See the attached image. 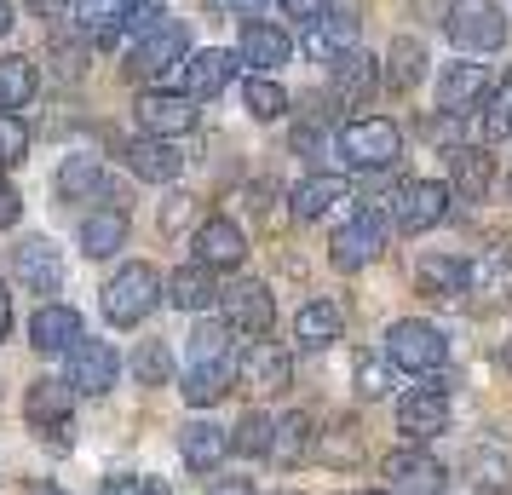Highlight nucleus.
Returning a JSON list of instances; mask_svg holds the SVG:
<instances>
[{"instance_id": "nucleus-3", "label": "nucleus", "mask_w": 512, "mask_h": 495, "mask_svg": "<svg viewBox=\"0 0 512 495\" xmlns=\"http://www.w3.org/2000/svg\"><path fill=\"white\" fill-rule=\"evenodd\" d=\"M443 29H449V41L455 52H495L507 47V12L495 6V0H449V12H443Z\"/></svg>"}, {"instance_id": "nucleus-52", "label": "nucleus", "mask_w": 512, "mask_h": 495, "mask_svg": "<svg viewBox=\"0 0 512 495\" xmlns=\"http://www.w3.org/2000/svg\"><path fill=\"white\" fill-rule=\"evenodd\" d=\"M231 6H242V12H254V6H259V0H231Z\"/></svg>"}, {"instance_id": "nucleus-26", "label": "nucleus", "mask_w": 512, "mask_h": 495, "mask_svg": "<svg viewBox=\"0 0 512 495\" xmlns=\"http://www.w3.org/2000/svg\"><path fill=\"white\" fill-rule=\"evenodd\" d=\"M127 6H133V0H70L75 29H81L87 41H98V47H110L121 29H127Z\"/></svg>"}, {"instance_id": "nucleus-15", "label": "nucleus", "mask_w": 512, "mask_h": 495, "mask_svg": "<svg viewBox=\"0 0 512 495\" xmlns=\"http://www.w3.org/2000/svg\"><path fill=\"white\" fill-rule=\"evenodd\" d=\"M185 98H213V93H225L231 87V75H236V52H225V47H202V52H190L185 64Z\"/></svg>"}, {"instance_id": "nucleus-32", "label": "nucleus", "mask_w": 512, "mask_h": 495, "mask_svg": "<svg viewBox=\"0 0 512 495\" xmlns=\"http://www.w3.org/2000/svg\"><path fill=\"white\" fill-rule=\"evenodd\" d=\"M294 334H300V346H334V340L346 334V317H340L334 300H311V306H300V317H294Z\"/></svg>"}, {"instance_id": "nucleus-13", "label": "nucleus", "mask_w": 512, "mask_h": 495, "mask_svg": "<svg viewBox=\"0 0 512 495\" xmlns=\"http://www.w3.org/2000/svg\"><path fill=\"white\" fill-rule=\"evenodd\" d=\"M219 300H225V323L242 329V334H265L277 323V300H271V288L259 283V277H242V283L225 288Z\"/></svg>"}, {"instance_id": "nucleus-35", "label": "nucleus", "mask_w": 512, "mask_h": 495, "mask_svg": "<svg viewBox=\"0 0 512 495\" xmlns=\"http://www.w3.org/2000/svg\"><path fill=\"white\" fill-rule=\"evenodd\" d=\"M242 110H248L254 121H277L282 110H288L282 81H271V75H248V81H242Z\"/></svg>"}, {"instance_id": "nucleus-53", "label": "nucleus", "mask_w": 512, "mask_h": 495, "mask_svg": "<svg viewBox=\"0 0 512 495\" xmlns=\"http://www.w3.org/2000/svg\"><path fill=\"white\" fill-rule=\"evenodd\" d=\"M501 363H507V369H512V346H507V352H501Z\"/></svg>"}, {"instance_id": "nucleus-36", "label": "nucleus", "mask_w": 512, "mask_h": 495, "mask_svg": "<svg viewBox=\"0 0 512 495\" xmlns=\"http://www.w3.org/2000/svg\"><path fill=\"white\" fill-rule=\"evenodd\" d=\"M271 438H277V421H271L265 409H248V415L231 426V444L242 449V455H271Z\"/></svg>"}, {"instance_id": "nucleus-20", "label": "nucleus", "mask_w": 512, "mask_h": 495, "mask_svg": "<svg viewBox=\"0 0 512 495\" xmlns=\"http://www.w3.org/2000/svg\"><path fill=\"white\" fill-rule=\"evenodd\" d=\"M236 52H242V64H254V70L265 75V70H277V64H288L294 41H288L277 24H265V18H248V24H242V35H236Z\"/></svg>"}, {"instance_id": "nucleus-39", "label": "nucleus", "mask_w": 512, "mask_h": 495, "mask_svg": "<svg viewBox=\"0 0 512 495\" xmlns=\"http://www.w3.org/2000/svg\"><path fill=\"white\" fill-rule=\"evenodd\" d=\"M29 156V127L12 110H0V167H18Z\"/></svg>"}, {"instance_id": "nucleus-34", "label": "nucleus", "mask_w": 512, "mask_h": 495, "mask_svg": "<svg viewBox=\"0 0 512 495\" xmlns=\"http://www.w3.org/2000/svg\"><path fill=\"white\" fill-rule=\"evenodd\" d=\"M374 87H380V64H374V58L346 52V58L334 64V93H340V98H351V104H357V98H369Z\"/></svg>"}, {"instance_id": "nucleus-23", "label": "nucleus", "mask_w": 512, "mask_h": 495, "mask_svg": "<svg viewBox=\"0 0 512 495\" xmlns=\"http://www.w3.org/2000/svg\"><path fill=\"white\" fill-rule=\"evenodd\" d=\"M185 58H190L185 29L162 24L156 35H144V41H139V52H133V70H139V75H167V70H179Z\"/></svg>"}, {"instance_id": "nucleus-27", "label": "nucleus", "mask_w": 512, "mask_h": 495, "mask_svg": "<svg viewBox=\"0 0 512 495\" xmlns=\"http://www.w3.org/2000/svg\"><path fill=\"white\" fill-rule=\"evenodd\" d=\"M305 52H311L317 64H340L346 52H357V18H346V12H328V18H317V24H311V35H305Z\"/></svg>"}, {"instance_id": "nucleus-44", "label": "nucleus", "mask_w": 512, "mask_h": 495, "mask_svg": "<svg viewBox=\"0 0 512 495\" xmlns=\"http://www.w3.org/2000/svg\"><path fill=\"white\" fill-rule=\"evenodd\" d=\"M18 219H24V196H18V185L0 173V231H12Z\"/></svg>"}, {"instance_id": "nucleus-48", "label": "nucleus", "mask_w": 512, "mask_h": 495, "mask_svg": "<svg viewBox=\"0 0 512 495\" xmlns=\"http://www.w3.org/2000/svg\"><path fill=\"white\" fill-rule=\"evenodd\" d=\"M208 495H254V484H248V478H219Z\"/></svg>"}, {"instance_id": "nucleus-41", "label": "nucleus", "mask_w": 512, "mask_h": 495, "mask_svg": "<svg viewBox=\"0 0 512 495\" xmlns=\"http://www.w3.org/2000/svg\"><path fill=\"white\" fill-rule=\"evenodd\" d=\"M167 24V0H133V6H127V29H133V35H156V29Z\"/></svg>"}, {"instance_id": "nucleus-8", "label": "nucleus", "mask_w": 512, "mask_h": 495, "mask_svg": "<svg viewBox=\"0 0 512 495\" xmlns=\"http://www.w3.org/2000/svg\"><path fill=\"white\" fill-rule=\"evenodd\" d=\"M397 432H403L409 444H426V438L449 432V392H438V386L403 392V398H397Z\"/></svg>"}, {"instance_id": "nucleus-40", "label": "nucleus", "mask_w": 512, "mask_h": 495, "mask_svg": "<svg viewBox=\"0 0 512 495\" xmlns=\"http://www.w3.org/2000/svg\"><path fill=\"white\" fill-rule=\"evenodd\" d=\"M484 133H489V139H512V75L501 81V87H495V98H489Z\"/></svg>"}, {"instance_id": "nucleus-21", "label": "nucleus", "mask_w": 512, "mask_h": 495, "mask_svg": "<svg viewBox=\"0 0 512 495\" xmlns=\"http://www.w3.org/2000/svg\"><path fill=\"white\" fill-rule=\"evenodd\" d=\"M236 369H242V380H248L254 392H282L288 375H294V363H288V352H282L277 340H254L248 352L236 357Z\"/></svg>"}, {"instance_id": "nucleus-25", "label": "nucleus", "mask_w": 512, "mask_h": 495, "mask_svg": "<svg viewBox=\"0 0 512 495\" xmlns=\"http://www.w3.org/2000/svg\"><path fill=\"white\" fill-rule=\"evenodd\" d=\"M334 202H346V179H340V173H311V179H300V185L288 190V213L305 219V225L323 219Z\"/></svg>"}, {"instance_id": "nucleus-28", "label": "nucleus", "mask_w": 512, "mask_h": 495, "mask_svg": "<svg viewBox=\"0 0 512 495\" xmlns=\"http://www.w3.org/2000/svg\"><path fill=\"white\" fill-rule=\"evenodd\" d=\"M466 271H472V265L455 260V254H420L415 288L432 294V300H455V294H466Z\"/></svg>"}, {"instance_id": "nucleus-12", "label": "nucleus", "mask_w": 512, "mask_h": 495, "mask_svg": "<svg viewBox=\"0 0 512 495\" xmlns=\"http://www.w3.org/2000/svg\"><path fill=\"white\" fill-rule=\"evenodd\" d=\"M242 260H248V236H242V225L225 219V213L202 219V231H196V265H208V271H236Z\"/></svg>"}, {"instance_id": "nucleus-5", "label": "nucleus", "mask_w": 512, "mask_h": 495, "mask_svg": "<svg viewBox=\"0 0 512 495\" xmlns=\"http://www.w3.org/2000/svg\"><path fill=\"white\" fill-rule=\"evenodd\" d=\"M443 213H449V185H443V179H409V185H397L392 219H397V231L403 236L438 231Z\"/></svg>"}, {"instance_id": "nucleus-38", "label": "nucleus", "mask_w": 512, "mask_h": 495, "mask_svg": "<svg viewBox=\"0 0 512 495\" xmlns=\"http://www.w3.org/2000/svg\"><path fill=\"white\" fill-rule=\"evenodd\" d=\"M305 444H311V421H305V415H282L277 438H271V455H282V461H300Z\"/></svg>"}, {"instance_id": "nucleus-46", "label": "nucleus", "mask_w": 512, "mask_h": 495, "mask_svg": "<svg viewBox=\"0 0 512 495\" xmlns=\"http://www.w3.org/2000/svg\"><path fill=\"white\" fill-rule=\"evenodd\" d=\"M328 6L334 0H282V18H294V24H317V18H328Z\"/></svg>"}, {"instance_id": "nucleus-56", "label": "nucleus", "mask_w": 512, "mask_h": 495, "mask_svg": "<svg viewBox=\"0 0 512 495\" xmlns=\"http://www.w3.org/2000/svg\"><path fill=\"white\" fill-rule=\"evenodd\" d=\"M288 495H294V490H288Z\"/></svg>"}, {"instance_id": "nucleus-54", "label": "nucleus", "mask_w": 512, "mask_h": 495, "mask_svg": "<svg viewBox=\"0 0 512 495\" xmlns=\"http://www.w3.org/2000/svg\"><path fill=\"white\" fill-rule=\"evenodd\" d=\"M363 495H392V490H363Z\"/></svg>"}, {"instance_id": "nucleus-30", "label": "nucleus", "mask_w": 512, "mask_h": 495, "mask_svg": "<svg viewBox=\"0 0 512 495\" xmlns=\"http://www.w3.org/2000/svg\"><path fill=\"white\" fill-rule=\"evenodd\" d=\"M219 294H225V288L213 283L208 265H179V271L167 277V300H173L179 311H208Z\"/></svg>"}, {"instance_id": "nucleus-42", "label": "nucleus", "mask_w": 512, "mask_h": 495, "mask_svg": "<svg viewBox=\"0 0 512 495\" xmlns=\"http://www.w3.org/2000/svg\"><path fill=\"white\" fill-rule=\"evenodd\" d=\"M225 340H231V329H219V323L196 329L190 334V363H219L225 357Z\"/></svg>"}, {"instance_id": "nucleus-50", "label": "nucleus", "mask_w": 512, "mask_h": 495, "mask_svg": "<svg viewBox=\"0 0 512 495\" xmlns=\"http://www.w3.org/2000/svg\"><path fill=\"white\" fill-rule=\"evenodd\" d=\"M29 6H35V12H41V18H52V12H64V6H70V0H29Z\"/></svg>"}, {"instance_id": "nucleus-2", "label": "nucleus", "mask_w": 512, "mask_h": 495, "mask_svg": "<svg viewBox=\"0 0 512 495\" xmlns=\"http://www.w3.org/2000/svg\"><path fill=\"white\" fill-rule=\"evenodd\" d=\"M386 357H392L403 375H438L443 363H449V340H443L438 323H420V317H403V323H392V334H386Z\"/></svg>"}, {"instance_id": "nucleus-17", "label": "nucleus", "mask_w": 512, "mask_h": 495, "mask_svg": "<svg viewBox=\"0 0 512 495\" xmlns=\"http://www.w3.org/2000/svg\"><path fill=\"white\" fill-rule=\"evenodd\" d=\"M489 179H495V162H489L484 144H461V150H449V196H461V202H484Z\"/></svg>"}, {"instance_id": "nucleus-51", "label": "nucleus", "mask_w": 512, "mask_h": 495, "mask_svg": "<svg viewBox=\"0 0 512 495\" xmlns=\"http://www.w3.org/2000/svg\"><path fill=\"white\" fill-rule=\"evenodd\" d=\"M12 24H18V12H12V0H0V35H6Z\"/></svg>"}, {"instance_id": "nucleus-19", "label": "nucleus", "mask_w": 512, "mask_h": 495, "mask_svg": "<svg viewBox=\"0 0 512 495\" xmlns=\"http://www.w3.org/2000/svg\"><path fill=\"white\" fill-rule=\"evenodd\" d=\"M489 93V70L484 64H449L438 81V110L443 116H466V110H478Z\"/></svg>"}, {"instance_id": "nucleus-37", "label": "nucleus", "mask_w": 512, "mask_h": 495, "mask_svg": "<svg viewBox=\"0 0 512 495\" xmlns=\"http://www.w3.org/2000/svg\"><path fill=\"white\" fill-rule=\"evenodd\" d=\"M133 375H139V386H167V375H173V357H167L162 340H144L139 352H133Z\"/></svg>"}, {"instance_id": "nucleus-55", "label": "nucleus", "mask_w": 512, "mask_h": 495, "mask_svg": "<svg viewBox=\"0 0 512 495\" xmlns=\"http://www.w3.org/2000/svg\"><path fill=\"white\" fill-rule=\"evenodd\" d=\"M507 196H512V179H507Z\"/></svg>"}, {"instance_id": "nucleus-7", "label": "nucleus", "mask_w": 512, "mask_h": 495, "mask_svg": "<svg viewBox=\"0 0 512 495\" xmlns=\"http://www.w3.org/2000/svg\"><path fill=\"white\" fill-rule=\"evenodd\" d=\"M380 248H386V225L374 219V208H363L357 219H346L340 231L328 236V265L334 271H363Z\"/></svg>"}, {"instance_id": "nucleus-10", "label": "nucleus", "mask_w": 512, "mask_h": 495, "mask_svg": "<svg viewBox=\"0 0 512 495\" xmlns=\"http://www.w3.org/2000/svg\"><path fill=\"white\" fill-rule=\"evenodd\" d=\"M380 472H386V490L392 495H438L443 490V467L420 444L392 449V455L380 461Z\"/></svg>"}, {"instance_id": "nucleus-31", "label": "nucleus", "mask_w": 512, "mask_h": 495, "mask_svg": "<svg viewBox=\"0 0 512 495\" xmlns=\"http://www.w3.org/2000/svg\"><path fill=\"white\" fill-rule=\"evenodd\" d=\"M98 185H104V162L98 156H64V167L52 173V190L64 196V202H87V196H98Z\"/></svg>"}, {"instance_id": "nucleus-14", "label": "nucleus", "mask_w": 512, "mask_h": 495, "mask_svg": "<svg viewBox=\"0 0 512 495\" xmlns=\"http://www.w3.org/2000/svg\"><path fill=\"white\" fill-rule=\"evenodd\" d=\"M18 283L35 288V294H58V288H64V254H58L52 236L18 242Z\"/></svg>"}, {"instance_id": "nucleus-9", "label": "nucleus", "mask_w": 512, "mask_h": 495, "mask_svg": "<svg viewBox=\"0 0 512 495\" xmlns=\"http://www.w3.org/2000/svg\"><path fill=\"white\" fill-rule=\"evenodd\" d=\"M116 375H121V357H116V346L110 340H81L70 352V392H81V398H104L110 386H116Z\"/></svg>"}, {"instance_id": "nucleus-24", "label": "nucleus", "mask_w": 512, "mask_h": 495, "mask_svg": "<svg viewBox=\"0 0 512 495\" xmlns=\"http://www.w3.org/2000/svg\"><path fill=\"white\" fill-rule=\"evenodd\" d=\"M127 213L121 208H98V213H87L81 219V254L87 260H110V254H121L127 248Z\"/></svg>"}, {"instance_id": "nucleus-45", "label": "nucleus", "mask_w": 512, "mask_h": 495, "mask_svg": "<svg viewBox=\"0 0 512 495\" xmlns=\"http://www.w3.org/2000/svg\"><path fill=\"white\" fill-rule=\"evenodd\" d=\"M98 495H167L162 478H110Z\"/></svg>"}, {"instance_id": "nucleus-6", "label": "nucleus", "mask_w": 512, "mask_h": 495, "mask_svg": "<svg viewBox=\"0 0 512 495\" xmlns=\"http://www.w3.org/2000/svg\"><path fill=\"white\" fill-rule=\"evenodd\" d=\"M70 403H75L70 380H35V386L24 392L29 426H35L52 449H70Z\"/></svg>"}, {"instance_id": "nucleus-11", "label": "nucleus", "mask_w": 512, "mask_h": 495, "mask_svg": "<svg viewBox=\"0 0 512 495\" xmlns=\"http://www.w3.org/2000/svg\"><path fill=\"white\" fill-rule=\"evenodd\" d=\"M133 116H139V133H150V139H179V133L196 127V98H185V93H139Z\"/></svg>"}, {"instance_id": "nucleus-4", "label": "nucleus", "mask_w": 512, "mask_h": 495, "mask_svg": "<svg viewBox=\"0 0 512 495\" xmlns=\"http://www.w3.org/2000/svg\"><path fill=\"white\" fill-rule=\"evenodd\" d=\"M340 156H346L351 167H363V173H380V167H392L397 156H403V133H397V121H386V116L346 121Z\"/></svg>"}, {"instance_id": "nucleus-49", "label": "nucleus", "mask_w": 512, "mask_h": 495, "mask_svg": "<svg viewBox=\"0 0 512 495\" xmlns=\"http://www.w3.org/2000/svg\"><path fill=\"white\" fill-rule=\"evenodd\" d=\"M6 329H12V294H6V283H0V340H6Z\"/></svg>"}, {"instance_id": "nucleus-1", "label": "nucleus", "mask_w": 512, "mask_h": 495, "mask_svg": "<svg viewBox=\"0 0 512 495\" xmlns=\"http://www.w3.org/2000/svg\"><path fill=\"white\" fill-rule=\"evenodd\" d=\"M156 300H162V277L150 265H121L116 277L104 283V294H98L104 323H116V329H139L144 317L156 311Z\"/></svg>"}, {"instance_id": "nucleus-47", "label": "nucleus", "mask_w": 512, "mask_h": 495, "mask_svg": "<svg viewBox=\"0 0 512 495\" xmlns=\"http://www.w3.org/2000/svg\"><path fill=\"white\" fill-rule=\"evenodd\" d=\"M386 386H392V375H386L380 363H363V369H357V392H363V398H380Z\"/></svg>"}, {"instance_id": "nucleus-33", "label": "nucleus", "mask_w": 512, "mask_h": 495, "mask_svg": "<svg viewBox=\"0 0 512 495\" xmlns=\"http://www.w3.org/2000/svg\"><path fill=\"white\" fill-rule=\"evenodd\" d=\"M35 98V64L24 52H0V110H24Z\"/></svg>"}, {"instance_id": "nucleus-22", "label": "nucleus", "mask_w": 512, "mask_h": 495, "mask_svg": "<svg viewBox=\"0 0 512 495\" xmlns=\"http://www.w3.org/2000/svg\"><path fill=\"white\" fill-rule=\"evenodd\" d=\"M179 455L190 461V472H213L225 455H231V426L219 421H190L179 432Z\"/></svg>"}, {"instance_id": "nucleus-43", "label": "nucleus", "mask_w": 512, "mask_h": 495, "mask_svg": "<svg viewBox=\"0 0 512 495\" xmlns=\"http://www.w3.org/2000/svg\"><path fill=\"white\" fill-rule=\"evenodd\" d=\"M392 64H397V87H409V81H420V70H426V52H420V41H409V35H403V41H397L392 47Z\"/></svg>"}, {"instance_id": "nucleus-18", "label": "nucleus", "mask_w": 512, "mask_h": 495, "mask_svg": "<svg viewBox=\"0 0 512 495\" xmlns=\"http://www.w3.org/2000/svg\"><path fill=\"white\" fill-rule=\"evenodd\" d=\"M29 346L41 357H58V352H75L81 346V311L70 306H41L35 323H29Z\"/></svg>"}, {"instance_id": "nucleus-29", "label": "nucleus", "mask_w": 512, "mask_h": 495, "mask_svg": "<svg viewBox=\"0 0 512 495\" xmlns=\"http://www.w3.org/2000/svg\"><path fill=\"white\" fill-rule=\"evenodd\" d=\"M231 380H236V363L231 357H219V363H190V375H185V403L190 409H213V403L231 392Z\"/></svg>"}, {"instance_id": "nucleus-16", "label": "nucleus", "mask_w": 512, "mask_h": 495, "mask_svg": "<svg viewBox=\"0 0 512 495\" xmlns=\"http://www.w3.org/2000/svg\"><path fill=\"white\" fill-rule=\"evenodd\" d=\"M127 167H133L139 179H150V185H173V179L185 173V156H179V144L173 139H150V133H139V139L127 144Z\"/></svg>"}]
</instances>
